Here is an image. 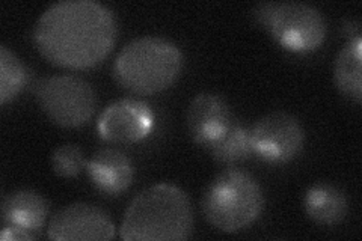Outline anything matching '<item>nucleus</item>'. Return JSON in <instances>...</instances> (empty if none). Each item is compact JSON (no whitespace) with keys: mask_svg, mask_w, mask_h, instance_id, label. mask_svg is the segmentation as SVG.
Segmentation results:
<instances>
[{"mask_svg":"<svg viewBox=\"0 0 362 241\" xmlns=\"http://www.w3.org/2000/svg\"><path fill=\"white\" fill-rule=\"evenodd\" d=\"M153 125L154 113L145 101L122 98L100 114L98 133L107 142L134 143L145 139Z\"/></svg>","mask_w":362,"mask_h":241,"instance_id":"obj_8","label":"nucleus"},{"mask_svg":"<svg viewBox=\"0 0 362 241\" xmlns=\"http://www.w3.org/2000/svg\"><path fill=\"white\" fill-rule=\"evenodd\" d=\"M305 210L315 223L337 225L346 217L347 201L338 187L319 182L305 194Z\"/></svg>","mask_w":362,"mask_h":241,"instance_id":"obj_13","label":"nucleus"},{"mask_svg":"<svg viewBox=\"0 0 362 241\" xmlns=\"http://www.w3.org/2000/svg\"><path fill=\"white\" fill-rule=\"evenodd\" d=\"M88 175L97 190L117 196L133 182L134 167L130 158L115 148H103L86 162Z\"/></svg>","mask_w":362,"mask_h":241,"instance_id":"obj_11","label":"nucleus"},{"mask_svg":"<svg viewBox=\"0 0 362 241\" xmlns=\"http://www.w3.org/2000/svg\"><path fill=\"white\" fill-rule=\"evenodd\" d=\"M28 70L6 45L0 47V102L14 100L28 83Z\"/></svg>","mask_w":362,"mask_h":241,"instance_id":"obj_16","label":"nucleus"},{"mask_svg":"<svg viewBox=\"0 0 362 241\" xmlns=\"http://www.w3.org/2000/svg\"><path fill=\"white\" fill-rule=\"evenodd\" d=\"M115 40V17L95 0L53 4L33 29V42L45 59L76 70L100 64L110 53Z\"/></svg>","mask_w":362,"mask_h":241,"instance_id":"obj_1","label":"nucleus"},{"mask_svg":"<svg viewBox=\"0 0 362 241\" xmlns=\"http://www.w3.org/2000/svg\"><path fill=\"white\" fill-rule=\"evenodd\" d=\"M334 80L341 93L362 101V40L361 37L350 38L341 52L338 53L334 65Z\"/></svg>","mask_w":362,"mask_h":241,"instance_id":"obj_14","label":"nucleus"},{"mask_svg":"<svg viewBox=\"0 0 362 241\" xmlns=\"http://www.w3.org/2000/svg\"><path fill=\"white\" fill-rule=\"evenodd\" d=\"M209 151L218 163L222 165H235L247 160L254 154L251 142V129L235 121L231 124L221 139L213 143Z\"/></svg>","mask_w":362,"mask_h":241,"instance_id":"obj_15","label":"nucleus"},{"mask_svg":"<svg viewBox=\"0 0 362 241\" xmlns=\"http://www.w3.org/2000/svg\"><path fill=\"white\" fill-rule=\"evenodd\" d=\"M40 107L61 127H81L94 117L97 95L85 78L58 74L41 80L35 89Z\"/></svg>","mask_w":362,"mask_h":241,"instance_id":"obj_6","label":"nucleus"},{"mask_svg":"<svg viewBox=\"0 0 362 241\" xmlns=\"http://www.w3.org/2000/svg\"><path fill=\"white\" fill-rule=\"evenodd\" d=\"M254 154L269 163H287L296 158L305 143L302 124L287 112L259 118L251 129Z\"/></svg>","mask_w":362,"mask_h":241,"instance_id":"obj_7","label":"nucleus"},{"mask_svg":"<svg viewBox=\"0 0 362 241\" xmlns=\"http://www.w3.org/2000/svg\"><path fill=\"white\" fill-rule=\"evenodd\" d=\"M186 121L194 142L210 148L228 131L234 117L230 106L221 95L202 93L190 101Z\"/></svg>","mask_w":362,"mask_h":241,"instance_id":"obj_10","label":"nucleus"},{"mask_svg":"<svg viewBox=\"0 0 362 241\" xmlns=\"http://www.w3.org/2000/svg\"><path fill=\"white\" fill-rule=\"evenodd\" d=\"M49 216V204L33 190L9 193L2 202V223L14 225L40 234Z\"/></svg>","mask_w":362,"mask_h":241,"instance_id":"obj_12","label":"nucleus"},{"mask_svg":"<svg viewBox=\"0 0 362 241\" xmlns=\"http://www.w3.org/2000/svg\"><path fill=\"white\" fill-rule=\"evenodd\" d=\"M194 229V210L187 194L162 182L142 190L124 214L121 238L127 241L186 240Z\"/></svg>","mask_w":362,"mask_h":241,"instance_id":"obj_2","label":"nucleus"},{"mask_svg":"<svg viewBox=\"0 0 362 241\" xmlns=\"http://www.w3.org/2000/svg\"><path fill=\"white\" fill-rule=\"evenodd\" d=\"M183 68V53L162 37H139L127 42L113 62L117 83L133 94L151 95L171 86Z\"/></svg>","mask_w":362,"mask_h":241,"instance_id":"obj_3","label":"nucleus"},{"mask_svg":"<svg viewBox=\"0 0 362 241\" xmlns=\"http://www.w3.org/2000/svg\"><path fill=\"white\" fill-rule=\"evenodd\" d=\"M47 237L58 241L112 240L115 237V226L98 206L77 202L54 214L49 223Z\"/></svg>","mask_w":362,"mask_h":241,"instance_id":"obj_9","label":"nucleus"},{"mask_svg":"<svg viewBox=\"0 0 362 241\" xmlns=\"http://www.w3.org/2000/svg\"><path fill=\"white\" fill-rule=\"evenodd\" d=\"M255 20L293 52H313L326 40V20L317 8L302 2H266L254 9Z\"/></svg>","mask_w":362,"mask_h":241,"instance_id":"obj_5","label":"nucleus"},{"mask_svg":"<svg viewBox=\"0 0 362 241\" xmlns=\"http://www.w3.org/2000/svg\"><path fill=\"white\" fill-rule=\"evenodd\" d=\"M264 194L258 181L242 169L230 167L204 190L201 208L206 221L223 233L251 226L263 211Z\"/></svg>","mask_w":362,"mask_h":241,"instance_id":"obj_4","label":"nucleus"},{"mask_svg":"<svg viewBox=\"0 0 362 241\" xmlns=\"http://www.w3.org/2000/svg\"><path fill=\"white\" fill-rule=\"evenodd\" d=\"M54 174L62 178L77 177L86 167L82 149L73 143H65L54 149L52 155Z\"/></svg>","mask_w":362,"mask_h":241,"instance_id":"obj_17","label":"nucleus"},{"mask_svg":"<svg viewBox=\"0 0 362 241\" xmlns=\"http://www.w3.org/2000/svg\"><path fill=\"white\" fill-rule=\"evenodd\" d=\"M37 237H38L37 233H32L29 229L8 225V223H4L2 233H0V240L4 241H29Z\"/></svg>","mask_w":362,"mask_h":241,"instance_id":"obj_18","label":"nucleus"}]
</instances>
